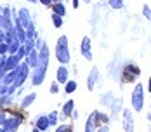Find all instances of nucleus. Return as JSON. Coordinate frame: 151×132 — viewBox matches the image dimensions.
<instances>
[{"instance_id":"obj_1","label":"nucleus","mask_w":151,"mask_h":132,"mask_svg":"<svg viewBox=\"0 0 151 132\" xmlns=\"http://www.w3.org/2000/svg\"><path fill=\"white\" fill-rule=\"evenodd\" d=\"M58 59L61 63H68L70 61V52H68V40L66 37H61L59 38V44H58Z\"/></svg>"},{"instance_id":"obj_2","label":"nucleus","mask_w":151,"mask_h":132,"mask_svg":"<svg viewBox=\"0 0 151 132\" xmlns=\"http://www.w3.org/2000/svg\"><path fill=\"white\" fill-rule=\"evenodd\" d=\"M132 106L136 111H141V108H142V85L141 84H137L132 92Z\"/></svg>"},{"instance_id":"obj_3","label":"nucleus","mask_w":151,"mask_h":132,"mask_svg":"<svg viewBox=\"0 0 151 132\" xmlns=\"http://www.w3.org/2000/svg\"><path fill=\"white\" fill-rule=\"evenodd\" d=\"M139 73H141L139 68L134 66V64H127V66L123 68V78H125V82H134V78H136Z\"/></svg>"},{"instance_id":"obj_4","label":"nucleus","mask_w":151,"mask_h":132,"mask_svg":"<svg viewBox=\"0 0 151 132\" xmlns=\"http://www.w3.org/2000/svg\"><path fill=\"white\" fill-rule=\"evenodd\" d=\"M123 129H125V132H134V120H132V113L129 110L123 111Z\"/></svg>"},{"instance_id":"obj_5","label":"nucleus","mask_w":151,"mask_h":132,"mask_svg":"<svg viewBox=\"0 0 151 132\" xmlns=\"http://www.w3.org/2000/svg\"><path fill=\"white\" fill-rule=\"evenodd\" d=\"M80 50H82V54H83L87 59H92V54H91V40H89V38H83V40H82V47H80Z\"/></svg>"},{"instance_id":"obj_6","label":"nucleus","mask_w":151,"mask_h":132,"mask_svg":"<svg viewBox=\"0 0 151 132\" xmlns=\"http://www.w3.org/2000/svg\"><path fill=\"white\" fill-rule=\"evenodd\" d=\"M58 80L59 82H68V70L64 66H61L59 71H58Z\"/></svg>"},{"instance_id":"obj_7","label":"nucleus","mask_w":151,"mask_h":132,"mask_svg":"<svg viewBox=\"0 0 151 132\" xmlns=\"http://www.w3.org/2000/svg\"><path fill=\"white\" fill-rule=\"evenodd\" d=\"M97 68H92V71H91V76H89V89H94V82H96V80H97Z\"/></svg>"},{"instance_id":"obj_8","label":"nucleus","mask_w":151,"mask_h":132,"mask_svg":"<svg viewBox=\"0 0 151 132\" xmlns=\"http://www.w3.org/2000/svg\"><path fill=\"white\" fill-rule=\"evenodd\" d=\"M97 117V113H92L91 118H89V123H87V131L85 132H94V120Z\"/></svg>"},{"instance_id":"obj_9","label":"nucleus","mask_w":151,"mask_h":132,"mask_svg":"<svg viewBox=\"0 0 151 132\" xmlns=\"http://www.w3.org/2000/svg\"><path fill=\"white\" fill-rule=\"evenodd\" d=\"M50 122H49V118H38V123H37V127L40 129V131H44L47 129V125H49Z\"/></svg>"},{"instance_id":"obj_10","label":"nucleus","mask_w":151,"mask_h":132,"mask_svg":"<svg viewBox=\"0 0 151 132\" xmlns=\"http://www.w3.org/2000/svg\"><path fill=\"white\" fill-rule=\"evenodd\" d=\"M64 7H63V4H56L54 5V14H58V16H64Z\"/></svg>"},{"instance_id":"obj_11","label":"nucleus","mask_w":151,"mask_h":132,"mask_svg":"<svg viewBox=\"0 0 151 132\" xmlns=\"http://www.w3.org/2000/svg\"><path fill=\"white\" fill-rule=\"evenodd\" d=\"M109 7H113V9H122V7H123V2H122V0H109Z\"/></svg>"},{"instance_id":"obj_12","label":"nucleus","mask_w":151,"mask_h":132,"mask_svg":"<svg viewBox=\"0 0 151 132\" xmlns=\"http://www.w3.org/2000/svg\"><path fill=\"white\" fill-rule=\"evenodd\" d=\"M71 111H73V101H68V103L64 104V113L71 115Z\"/></svg>"},{"instance_id":"obj_13","label":"nucleus","mask_w":151,"mask_h":132,"mask_svg":"<svg viewBox=\"0 0 151 132\" xmlns=\"http://www.w3.org/2000/svg\"><path fill=\"white\" fill-rule=\"evenodd\" d=\"M9 123H7V131H16V127H17V120H7Z\"/></svg>"},{"instance_id":"obj_14","label":"nucleus","mask_w":151,"mask_h":132,"mask_svg":"<svg viewBox=\"0 0 151 132\" xmlns=\"http://www.w3.org/2000/svg\"><path fill=\"white\" fill-rule=\"evenodd\" d=\"M75 89H76V84H75V82H68V84H66V92H73Z\"/></svg>"},{"instance_id":"obj_15","label":"nucleus","mask_w":151,"mask_h":132,"mask_svg":"<svg viewBox=\"0 0 151 132\" xmlns=\"http://www.w3.org/2000/svg\"><path fill=\"white\" fill-rule=\"evenodd\" d=\"M52 21H54V26H58V28L61 26V16L52 14Z\"/></svg>"},{"instance_id":"obj_16","label":"nucleus","mask_w":151,"mask_h":132,"mask_svg":"<svg viewBox=\"0 0 151 132\" xmlns=\"http://www.w3.org/2000/svg\"><path fill=\"white\" fill-rule=\"evenodd\" d=\"M33 99H35V94H30V96H28V97H26V99L23 101V106L26 108V106H28V104H30L31 101H33Z\"/></svg>"},{"instance_id":"obj_17","label":"nucleus","mask_w":151,"mask_h":132,"mask_svg":"<svg viewBox=\"0 0 151 132\" xmlns=\"http://www.w3.org/2000/svg\"><path fill=\"white\" fill-rule=\"evenodd\" d=\"M144 16H146L148 19H151V11H150V7H148V5H144Z\"/></svg>"},{"instance_id":"obj_18","label":"nucleus","mask_w":151,"mask_h":132,"mask_svg":"<svg viewBox=\"0 0 151 132\" xmlns=\"http://www.w3.org/2000/svg\"><path fill=\"white\" fill-rule=\"evenodd\" d=\"M56 132H70V129H68V125H63V127H59Z\"/></svg>"},{"instance_id":"obj_19","label":"nucleus","mask_w":151,"mask_h":132,"mask_svg":"<svg viewBox=\"0 0 151 132\" xmlns=\"http://www.w3.org/2000/svg\"><path fill=\"white\" fill-rule=\"evenodd\" d=\"M56 118H58V115H56V113H50V117H49L50 123H54V122H56Z\"/></svg>"},{"instance_id":"obj_20","label":"nucleus","mask_w":151,"mask_h":132,"mask_svg":"<svg viewBox=\"0 0 151 132\" xmlns=\"http://www.w3.org/2000/svg\"><path fill=\"white\" fill-rule=\"evenodd\" d=\"M50 90H52V92L56 94V92H58V85H56V84H52V87H50Z\"/></svg>"},{"instance_id":"obj_21","label":"nucleus","mask_w":151,"mask_h":132,"mask_svg":"<svg viewBox=\"0 0 151 132\" xmlns=\"http://www.w3.org/2000/svg\"><path fill=\"white\" fill-rule=\"evenodd\" d=\"M40 2H42L44 5H50V2H52V0H40Z\"/></svg>"},{"instance_id":"obj_22","label":"nucleus","mask_w":151,"mask_h":132,"mask_svg":"<svg viewBox=\"0 0 151 132\" xmlns=\"http://www.w3.org/2000/svg\"><path fill=\"white\" fill-rule=\"evenodd\" d=\"M99 132H109V129H108V127H103V129H101Z\"/></svg>"},{"instance_id":"obj_23","label":"nucleus","mask_w":151,"mask_h":132,"mask_svg":"<svg viewBox=\"0 0 151 132\" xmlns=\"http://www.w3.org/2000/svg\"><path fill=\"white\" fill-rule=\"evenodd\" d=\"M73 7H78V0H73Z\"/></svg>"},{"instance_id":"obj_24","label":"nucleus","mask_w":151,"mask_h":132,"mask_svg":"<svg viewBox=\"0 0 151 132\" xmlns=\"http://www.w3.org/2000/svg\"><path fill=\"white\" fill-rule=\"evenodd\" d=\"M0 123H4V117L2 115H0Z\"/></svg>"},{"instance_id":"obj_25","label":"nucleus","mask_w":151,"mask_h":132,"mask_svg":"<svg viewBox=\"0 0 151 132\" xmlns=\"http://www.w3.org/2000/svg\"><path fill=\"white\" fill-rule=\"evenodd\" d=\"M150 90H151V78H150Z\"/></svg>"},{"instance_id":"obj_26","label":"nucleus","mask_w":151,"mask_h":132,"mask_svg":"<svg viewBox=\"0 0 151 132\" xmlns=\"http://www.w3.org/2000/svg\"><path fill=\"white\" fill-rule=\"evenodd\" d=\"M85 2H91V0H85Z\"/></svg>"},{"instance_id":"obj_27","label":"nucleus","mask_w":151,"mask_h":132,"mask_svg":"<svg viewBox=\"0 0 151 132\" xmlns=\"http://www.w3.org/2000/svg\"><path fill=\"white\" fill-rule=\"evenodd\" d=\"M30 2H35V0H30Z\"/></svg>"},{"instance_id":"obj_28","label":"nucleus","mask_w":151,"mask_h":132,"mask_svg":"<svg viewBox=\"0 0 151 132\" xmlns=\"http://www.w3.org/2000/svg\"><path fill=\"white\" fill-rule=\"evenodd\" d=\"M35 132H38V131H35Z\"/></svg>"}]
</instances>
